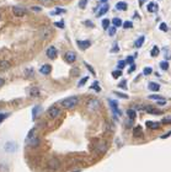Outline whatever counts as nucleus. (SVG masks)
I'll return each mask as SVG.
<instances>
[{"label":"nucleus","mask_w":171,"mask_h":172,"mask_svg":"<svg viewBox=\"0 0 171 172\" xmlns=\"http://www.w3.org/2000/svg\"><path fill=\"white\" fill-rule=\"evenodd\" d=\"M101 3H102V4H106V3H107V0H101Z\"/></svg>","instance_id":"obj_54"},{"label":"nucleus","mask_w":171,"mask_h":172,"mask_svg":"<svg viewBox=\"0 0 171 172\" xmlns=\"http://www.w3.org/2000/svg\"><path fill=\"white\" fill-rule=\"evenodd\" d=\"M151 73H153V69H151L150 67L144 68V70H143V74H144V75H150Z\"/></svg>","instance_id":"obj_36"},{"label":"nucleus","mask_w":171,"mask_h":172,"mask_svg":"<svg viewBox=\"0 0 171 172\" xmlns=\"http://www.w3.org/2000/svg\"><path fill=\"white\" fill-rule=\"evenodd\" d=\"M145 125L149 127L150 129H159V128H160V123H159V122H151V121H148V122H145Z\"/></svg>","instance_id":"obj_14"},{"label":"nucleus","mask_w":171,"mask_h":172,"mask_svg":"<svg viewBox=\"0 0 171 172\" xmlns=\"http://www.w3.org/2000/svg\"><path fill=\"white\" fill-rule=\"evenodd\" d=\"M87 2H89V0H80V2H79V8H80V9H85L86 5H87Z\"/></svg>","instance_id":"obj_35"},{"label":"nucleus","mask_w":171,"mask_h":172,"mask_svg":"<svg viewBox=\"0 0 171 172\" xmlns=\"http://www.w3.org/2000/svg\"><path fill=\"white\" fill-rule=\"evenodd\" d=\"M33 134H35V129H32L30 131L29 135H27V139H26V143H27L30 146H37L38 143H39V139L37 137H35Z\"/></svg>","instance_id":"obj_2"},{"label":"nucleus","mask_w":171,"mask_h":172,"mask_svg":"<svg viewBox=\"0 0 171 172\" xmlns=\"http://www.w3.org/2000/svg\"><path fill=\"white\" fill-rule=\"evenodd\" d=\"M144 41H145V37H144V36H140V37L137 39V41H136V43H134V47H136V48H140V47L143 46Z\"/></svg>","instance_id":"obj_20"},{"label":"nucleus","mask_w":171,"mask_h":172,"mask_svg":"<svg viewBox=\"0 0 171 172\" xmlns=\"http://www.w3.org/2000/svg\"><path fill=\"white\" fill-rule=\"evenodd\" d=\"M148 89H149L150 91H154V92H156V91H159V90H160V85L157 84V83H149V85H148Z\"/></svg>","instance_id":"obj_19"},{"label":"nucleus","mask_w":171,"mask_h":172,"mask_svg":"<svg viewBox=\"0 0 171 172\" xmlns=\"http://www.w3.org/2000/svg\"><path fill=\"white\" fill-rule=\"evenodd\" d=\"M159 53H160V49H159V47H153V49L150 50V56L151 57H157L159 56Z\"/></svg>","instance_id":"obj_22"},{"label":"nucleus","mask_w":171,"mask_h":172,"mask_svg":"<svg viewBox=\"0 0 171 172\" xmlns=\"http://www.w3.org/2000/svg\"><path fill=\"white\" fill-rule=\"evenodd\" d=\"M9 68H10V63L8 60H2V62H0V69L5 70V69H9Z\"/></svg>","instance_id":"obj_23"},{"label":"nucleus","mask_w":171,"mask_h":172,"mask_svg":"<svg viewBox=\"0 0 171 172\" xmlns=\"http://www.w3.org/2000/svg\"><path fill=\"white\" fill-rule=\"evenodd\" d=\"M149 98H150V100H156V101L163 100V97H161V96H159V95H150V96H149Z\"/></svg>","instance_id":"obj_44"},{"label":"nucleus","mask_w":171,"mask_h":172,"mask_svg":"<svg viewBox=\"0 0 171 172\" xmlns=\"http://www.w3.org/2000/svg\"><path fill=\"white\" fill-rule=\"evenodd\" d=\"M76 43H78L79 48L83 49V50L87 49V48L91 46V42H90V41H76Z\"/></svg>","instance_id":"obj_11"},{"label":"nucleus","mask_w":171,"mask_h":172,"mask_svg":"<svg viewBox=\"0 0 171 172\" xmlns=\"http://www.w3.org/2000/svg\"><path fill=\"white\" fill-rule=\"evenodd\" d=\"M118 87H120V89H123V90H126V89H127V81H126V80H122L120 84H118Z\"/></svg>","instance_id":"obj_41"},{"label":"nucleus","mask_w":171,"mask_h":172,"mask_svg":"<svg viewBox=\"0 0 171 172\" xmlns=\"http://www.w3.org/2000/svg\"><path fill=\"white\" fill-rule=\"evenodd\" d=\"M48 113V117L52 118V119H56L57 117H59L60 114V108L57 107V106H52V107H49V110L47 111Z\"/></svg>","instance_id":"obj_3"},{"label":"nucleus","mask_w":171,"mask_h":172,"mask_svg":"<svg viewBox=\"0 0 171 172\" xmlns=\"http://www.w3.org/2000/svg\"><path fill=\"white\" fill-rule=\"evenodd\" d=\"M122 26H123L124 29H132L133 27V23H132V21H126V22L122 23Z\"/></svg>","instance_id":"obj_33"},{"label":"nucleus","mask_w":171,"mask_h":172,"mask_svg":"<svg viewBox=\"0 0 171 172\" xmlns=\"http://www.w3.org/2000/svg\"><path fill=\"white\" fill-rule=\"evenodd\" d=\"M147 9H148L149 12H156L157 10H159V6H157V4H155V3H149Z\"/></svg>","instance_id":"obj_18"},{"label":"nucleus","mask_w":171,"mask_h":172,"mask_svg":"<svg viewBox=\"0 0 171 172\" xmlns=\"http://www.w3.org/2000/svg\"><path fill=\"white\" fill-rule=\"evenodd\" d=\"M102 27H103L105 30H108V29H110V20H107V19L102 20Z\"/></svg>","instance_id":"obj_28"},{"label":"nucleus","mask_w":171,"mask_h":172,"mask_svg":"<svg viewBox=\"0 0 171 172\" xmlns=\"http://www.w3.org/2000/svg\"><path fill=\"white\" fill-rule=\"evenodd\" d=\"M78 102H79V97L78 96H70V97H67V98H64V100H62V106L64 108H68V110H72V108H74L75 106L78 104Z\"/></svg>","instance_id":"obj_1"},{"label":"nucleus","mask_w":171,"mask_h":172,"mask_svg":"<svg viewBox=\"0 0 171 172\" xmlns=\"http://www.w3.org/2000/svg\"><path fill=\"white\" fill-rule=\"evenodd\" d=\"M122 20L120 19V17H115L113 20H112V25L115 26V27H120V26H122Z\"/></svg>","instance_id":"obj_21"},{"label":"nucleus","mask_w":171,"mask_h":172,"mask_svg":"<svg viewBox=\"0 0 171 172\" xmlns=\"http://www.w3.org/2000/svg\"><path fill=\"white\" fill-rule=\"evenodd\" d=\"M59 161L57 160V158L56 157H53V158H50V161L48 162V166L50 167V168H53V170H56V168H58L59 167Z\"/></svg>","instance_id":"obj_12"},{"label":"nucleus","mask_w":171,"mask_h":172,"mask_svg":"<svg viewBox=\"0 0 171 172\" xmlns=\"http://www.w3.org/2000/svg\"><path fill=\"white\" fill-rule=\"evenodd\" d=\"M54 26H56V27H59V29H64V22H63V21L54 22Z\"/></svg>","instance_id":"obj_45"},{"label":"nucleus","mask_w":171,"mask_h":172,"mask_svg":"<svg viewBox=\"0 0 171 172\" xmlns=\"http://www.w3.org/2000/svg\"><path fill=\"white\" fill-rule=\"evenodd\" d=\"M38 94H39V89H38V87H31V90H30V95H31L32 97L37 96Z\"/></svg>","instance_id":"obj_27"},{"label":"nucleus","mask_w":171,"mask_h":172,"mask_svg":"<svg viewBox=\"0 0 171 172\" xmlns=\"http://www.w3.org/2000/svg\"><path fill=\"white\" fill-rule=\"evenodd\" d=\"M46 54H47V57L49 58V59H56L57 58V56H58V52H57V48L56 47H48L47 48V50H46Z\"/></svg>","instance_id":"obj_5"},{"label":"nucleus","mask_w":171,"mask_h":172,"mask_svg":"<svg viewBox=\"0 0 171 172\" xmlns=\"http://www.w3.org/2000/svg\"><path fill=\"white\" fill-rule=\"evenodd\" d=\"M127 116L129 117V119H132V121H133L134 118L137 117V112H136L134 110H128V111H127Z\"/></svg>","instance_id":"obj_24"},{"label":"nucleus","mask_w":171,"mask_h":172,"mask_svg":"<svg viewBox=\"0 0 171 172\" xmlns=\"http://www.w3.org/2000/svg\"><path fill=\"white\" fill-rule=\"evenodd\" d=\"M118 50H120V48H118V46H117V44H116V46H115V47L111 49V52H112V53H115V52H118Z\"/></svg>","instance_id":"obj_52"},{"label":"nucleus","mask_w":171,"mask_h":172,"mask_svg":"<svg viewBox=\"0 0 171 172\" xmlns=\"http://www.w3.org/2000/svg\"><path fill=\"white\" fill-rule=\"evenodd\" d=\"M145 112H148V113H153V114H154V113H156V114H160V113H161L159 110H156V108H151L150 106L145 108Z\"/></svg>","instance_id":"obj_26"},{"label":"nucleus","mask_w":171,"mask_h":172,"mask_svg":"<svg viewBox=\"0 0 171 172\" xmlns=\"http://www.w3.org/2000/svg\"><path fill=\"white\" fill-rule=\"evenodd\" d=\"M159 29H160V31H163V32H166L169 29H167V25L165 23V22H163V23H160V26H159Z\"/></svg>","instance_id":"obj_37"},{"label":"nucleus","mask_w":171,"mask_h":172,"mask_svg":"<svg viewBox=\"0 0 171 172\" xmlns=\"http://www.w3.org/2000/svg\"><path fill=\"white\" fill-rule=\"evenodd\" d=\"M133 63H134V57H132V56L127 57V59H126V64H133Z\"/></svg>","instance_id":"obj_42"},{"label":"nucleus","mask_w":171,"mask_h":172,"mask_svg":"<svg viewBox=\"0 0 171 172\" xmlns=\"http://www.w3.org/2000/svg\"><path fill=\"white\" fill-rule=\"evenodd\" d=\"M12 14H14L15 16H17V17H22V16H25L26 14H27V10H26L25 8H22V6H14L12 8Z\"/></svg>","instance_id":"obj_4"},{"label":"nucleus","mask_w":171,"mask_h":172,"mask_svg":"<svg viewBox=\"0 0 171 172\" xmlns=\"http://www.w3.org/2000/svg\"><path fill=\"white\" fill-rule=\"evenodd\" d=\"M124 67H126V60H120V62H118V64H117L118 69L122 70V69H124Z\"/></svg>","instance_id":"obj_34"},{"label":"nucleus","mask_w":171,"mask_h":172,"mask_svg":"<svg viewBox=\"0 0 171 172\" xmlns=\"http://www.w3.org/2000/svg\"><path fill=\"white\" fill-rule=\"evenodd\" d=\"M108 9H110V5H108L107 3H106V4H101V6H100V9H99V11H97V14H96V16H97V17L103 16V15L108 11Z\"/></svg>","instance_id":"obj_8"},{"label":"nucleus","mask_w":171,"mask_h":172,"mask_svg":"<svg viewBox=\"0 0 171 172\" xmlns=\"http://www.w3.org/2000/svg\"><path fill=\"white\" fill-rule=\"evenodd\" d=\"M64 59H65V62H67V63L72 64V63H74L76 60V54H75L74 52H67L64 54Z\"/></svg>","instance_id":"obj_7"},{"label":"nucleus","mask_w":171,"mask_h":172,"mask_svg":"<svg viewBox=\"0 0 171 172\" xmlns=\"http://www.w3.org/2000/svg\"><path fill=\"white\" fill-rule=\"evenodd\" d=\"M91 89H93V90H96L97 92H100V91H101V89H100V86H99V83H97V81H95L93 85H91Z\"/></svg>","instance_id":"obj_38"},{"label":"nucleus","mask_w":171,"mask_h":172,"mask_svg":"<svg viewBox=\"0 0 171 172\" xmlns=\"http://www.w3.org/2000/svg\"><path fill=\"white\" fill-rule=\"evenodd\" d=\"M127 8H128V5H127V3H124V2H120V3H117V4H116V10L126 11V10H127Z\"/></svg>","instance_id":"obj_16"},{"label":"nucleus","mask_w":171,"mask_h":172,"mask_svg":"<svg viewBox=\"0 0 171 172\" xmlns=\"http://www.w3.org/2000/svg\"><path fill=\"white\" fill-rule=\"evenodd\" d=\"M16 150V144L12 143V141H9L5 144V151L8 152H14Z\"/></svg>","instance_id":"obj_10"},{"label":"nucleus","mask_w":171,"mask_h":172,"mask_svg":"<svg viewBox=\"0 0 171 172\" xmlns=\"http://www.w3.org/2000/svg\"><path fill=\"white\" fill-rule=\"evenodd\" d=\"M50 70H52V67L49 64H44V65H42V68L39 69V71H41L43 75H48L49 73H50Z\"/></svg>","instance_id":"obj_13"},{"label":"nucleus","mask_w":171,"mask_h":172,"mask_svg":"<svg viewBox=\"0 0 171 172\" xmlns=\"http://www.w3.org/2000/svg\"><path fill=\"white\" fill-rule=\"evenodd\" d=\"M108 102H110V106H111V108H112L113 113H115V114L117 113V116H121V111L118 110V107H117V106H118V103H117L116 101H113V100H110Z\"/></svg>","instance_id":"obj_9"},{"label":"nucleus","mask_w":171,"mask_h":172,"mask_svg":"<svg viewBox=\"0 0 171 172\" xmlns=\"http://www.w3.org/2000/svg\"><path fill=\"white\" fill-rule=\"evenodd\" d=\"M31 9H32V11H37V12H39V11H41V10H42V9H41V8H39V6H32Z\"/></svg>","instance_id":"obj_50"},{"label":"nucleus","mask_w":171,"mask_h":172,"mask_svg":"<svg viewBox=\"0 0 171 172\" xmlns=\"http://www.w3.org/2000/svg\"><path fill=\"white\" fill-rule=\"evenodd\" d=\"M112 76H113L115 79H117V77L122 76V70H120V69H117V70H113V71H112Z\"/></svg>","instance_id":"obj_29"},{"label":"nucleus","mask_w":171,"mask_h":172,"mask_svg":"<svg viewBox=\"0 0 171 172\" xmlns=\"http://www.w3.org/2000/svg\"><path fill=\"white\" fill-rule=\"evenodd\" d=\"M39 3H41L43 6H49L53 3V0H39Z\"/></svg>","instance_id":"obj_30"},{"label":"nucleus","mask_w":171,"mask_h":172,"mask_svg":"<svg viewBox=\"0 0 171 172\" xmlns=\"http://www.w3.org/2000/svg\"><path fill=\"white\" fill-rule=\"evenodd\" d=\"M160 68H161L163 70H167V69H169V63H167L166 60H163V62L160 63Z\"/></svg>","instance_id":"obj_32"},{"label":"nucleus","mask_w":171,"mask_h":172,"mask_svg":"<svg viewBox=\"0 0 171 172\" xmlns=\"http://www.w3.org/2000/svg\"><path fill=\"white\" fill-rule=\"evenodd\" d=\"M133 134H134V137H136V138H140V137L143 135V129H142V127H140V125H137V127H134Z\"/></svg>","instance_id":"obj_17"},{"label":"nucleus","mask_w":171,"mask_h":172,"mask_svg":"<svg viewBox=\"0 0 171 172\" xmlns=\"http://www.w3.org/2000/svg\"><path fill=\"white\" fill-rule=\"evenodd\" d=\"M116 31H117V27L112 26V27L108 29V35H110V36H115V35H116Z\"/></svg>","instance_id":"obj_40"},{"label":"nucleus","mask_w":171,"mask_h":172,"mask_svg":"<svg viewBox=\"0 0 171 172\" xmlns=\"http://www.w3.org/2000/svg\"><path fill=\"white\" fill-rule=\"evenodd\" d=\"M170 135H171V130H170V131H167V133H166V134H164V135H161L160 138H161V139H166V138H169Z\"/></svg>","instance_id":"obj_49"},{"label":"nucleus","mask_w":171,"mask_h":172,"mask_svg":"<svg viewBox=\"0 0 171 172\" xmlns=\"http://www.w3.org/2000/svg\"><path fill=\"white\" fill-rule=\"evenodd\" d=\"M62 14H65V10L62 8H57L54 11L50 12V15H62Z\"/></svg>","instance_id":"obj_25"},{"label":"nucleus","mask_w":171,"mask_h":172,"mask_svg":"<svg viewBox=\"0 0 171 172\" xmlns=\"http://www.w3.org/2000/svg\"><path fill=\"white\" fill-rule=\"evenodd\" d=\"M41 112H42V107H41V106H35L33 110H32V118H33V119H35L37 116L41 114Z\"/></svg>","instance_id":"obj_15"},{"label":"nucleus","mask_w":171,"mask_h":172,"mask_svg":"<svg viewBox=\"0 0 171 172\" xmlns=\"http://www.w3.org/2000/svg\"><path fill=\"white\" fill-rule=\"evenodd\" d=\"M4 84H5V80H4L3 77H0V87H2V86H3Z\"/></svg>","instance_id":"obj_53"},{"label":"nucleus","mask_w":171,"mask_h":172,"mask_svg":"<svg viewBox=\"0 0 171 172\" xmlns=\"http://www.w3.org/2000/svg\"><path fill=\"white\" fill-rule=\"evenodd\" d=\"M163 123H164V124H170V123H171V117L164 118V119H163Z\"/></svg>","instance_id":"obj_46"},{"label":"nucleus","mask_w":171,"mask_h":172,"mask_svg":"<svg viewBox=\"0 0 171 172\" xmlns=\"http://www.w3.org/2000/svg\"><path fill=\"white\" fill-rule=\"evenodd\" d=\"M85 65H86V68L89 69V71H90L91 74H93V75H96V73H95V70L93 69V67H91V65H90V64H87V63L85 62Z\"/></svg>","instance_id":"obj_43"},{"label":"nucleus","mask_w":171,"mask_h":172,"mask_svg":"<svg viewBox=\"0 0 171 172\" xmlns=\"http://www.w3.org/2000/svg\"><path fill=\"white\" fill-rule=\"evenodd\" d=\"M6 117H8V114H6V113H0V122H3Z\"/></svg>","instance_id":"obj_48"},{"label":"nucleus","mask_w":171,"mask_h":172,"mask_svg":"<svg viewBox=\"0 0 171 172\" xmlns=\"http://www.w3.org/2000/svg\"><path fill=\"white\" fill-rule=\"evenodd\" d=\"M85 25H86V26H89V27H94V23L91 22V21H89V20H87V21H85Z\"/></svg>","instance_id":"obj_51"},{"label":"nucleus","mask_w":171,"mask_h":172,"mask_svg":"<svg viewBox=\"0 0 171 172\" xmlns=\"http://www.w3.org/2000/svg\"><path fill=\"white\" fill-rule=\"evenodd\" d=\"M99 107H100V101L96 100V98L90 100V101L87 102V108H89L90 111H95V110H97Z\"/></svg>","instance_id":"obj_6"},{"label":"nucleus","mask_w":171,"mask_h":172,"mask_svg":"<svg viewBox=\"0 0 171 172\" xmlns=\"http://www.w3.org/2000/svg\"><path fill=\"white\" fill-rule=\"evenodd\" d=\"M113 94L118 97H121V98H128V95L127 94H122V92H118V91H113Z\"/></svg>","instance_id":"obj_31"},{"label":"nucleus","mask_w":171,"mask_h":172,"mask_svg":"<svg viewBox=\"0 0 171 172\" xmlns=\"http://www.w3.org/2000/svg\"><path fill=\"white\" fill-rule=\"evenodd\" d=\"M136 68H137V67H136V64H134V63H133V64H130V68H129L128 73H133V71L136 70Z\"/></svg>","instance_id":"obj_47"},{"label":"nucleus","mask_w":171,"mask_h":172,"mask_svg":"<svg viewBox=\"0 0 171 172\" xmlns=\"http://www.w3.org/2000/svg\"><path fill=\"white\" fill-rule=\"evenodd\" d=\"M87 80H89V76H85V77H83V79H81L80 81H79V84H78V85H79V86H83V85H85V84L87 83Z\"/></svg>","instance_id":"obj_39"}]
</instances>
